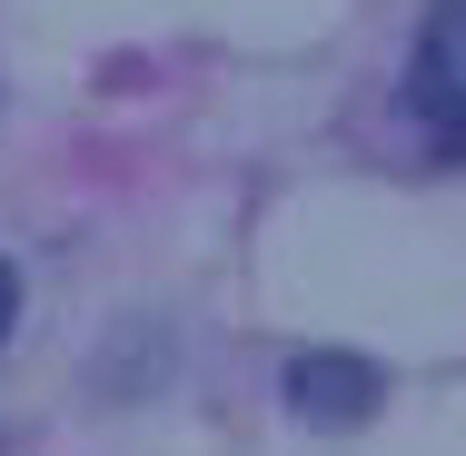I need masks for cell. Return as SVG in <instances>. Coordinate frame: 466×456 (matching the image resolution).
<instances>
[{
    "label": "cell",
    "instance_id": "2",
    "mask_svg": "<svg viewBox=\"0 0 466 456\" xmlns=\"http://www.w3.org/2000/svg\"><path fill=\"white\" fill-rule=\"evenodd\" d=\"M288 407L308 427H368L377 407H387V377L368 358H348V348H298L288 358Z\"/></svg>",
    "mask_w": 466,
    "mask_h": 456
},
{
    "label": "cell",
    "instance_id": "3",
    "mask_svg": "<svg viewBox=\"0 0 466 456\" xmlns=\"http://www.w3.org/2000/svg\"><path fill=\"white\" fill-rule=\"evenodd\" d=\"M10 328H20V278H10V258H0V348H10Z\"/></svg>",
    "mask_w": 466,
    "mask_h": 456
},
{
    "label": "cell",
    "instance_id": "1",
    "mask_svg": "<svg viewBox=\"0 0 466 456\" xmlns=\"http://www.w3.org/2000/svg\"><path fill=\"white\" fill-rule=\"evenodd\" d=\"M407 109L427 119V149L466 159V0H437L407 60Z\"/></svg>",
    "mask_w": 466,
    "mask_h": 456
}]
</instances>
